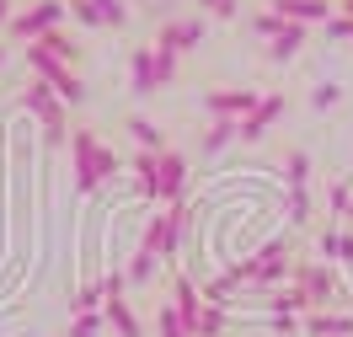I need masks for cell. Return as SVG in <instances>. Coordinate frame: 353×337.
<instances>
[{
    "instance_id": "7",
    "label": "cell",
    "mask_w": 353,
    "mask_h": 337,
    "mask_svg": "<svg viewBox=\"0 0 353 337\" xmlns=\"http://www.w3.org/2000/svg\"><path fill=\"white\" fill-rule=\"evenodd\" d=\"M257 96H263L257 86H214L203 102H209V112H214V118H236V123H241L246 112L257 108Z\"/></svg>"
},
{
    "instance_id": "4",
    "label": "cell",
    "mask_w": 353,
    "mask_h": 337,
    "mask_svg": "<svg viewBox=\"0 0 353 337\" xmlns=\"http://www.w3.org/2000/svg\"><path fill=\"white\" fill-rule=\"evenodd\" d=\"M65 17H70V0H32L27 11H17V17H11L6 38H17V43H38L43 32L65 27Z\"/></svg>"
},
{
    "instance_id": "13",
    "label": "cell",
    "mask_w": 353,
    "mask_h": 337,
    "mask_svg": "<svg viewBox=\"0 0 353 337\" xmlns=\"http://www.w3.org/2000/svg\"><path fill=\"white\" fill-rule=\"evenodd\" d=\"M268 11H279L284 22H305V27H316V22H327L332 11V0H268Z\"/></svg>"
},
{
    "instance_id": "28",
    "label": "cell",
    "mask_w": 353,
    "mask_h": 337,
    "mask_svg": "<svg viewBox=\"0 0 353 337\" xmlns=\"http://www.w3.org/2000/svg\"><path fill=\"white\" fill-rule=\"evenodd\" d=\"M321 27H327V38H332V43H353V17H343V11H332Z\"/></svg>"
},
{
    "instance_id": "1",
    "label": "cell",
    "mask_w": 353,
    "mask_h": 337,
    "mask_svg": "<svg viewBox=\"0 0 353 337\" xmlns=\"http://www.w3.org/2000/svg\"><path fill=\"white\" fill-rule=\"evenodd\" d=\"M70 156H75V193L91 198L108 177H118V156L97 139V129H75L70 134Z\"/></svg>"
},
{
    "instance_id": "8",
    "label": "cell",
    "mask_w": 353,
    "mask_h": 337,
    "mask_svg": "<svg viewBox=\"0 0 353 337\" xmlns=\"http://www.w3.org/2000/svg\"><path fill=\"white\" fill-rule=\"evenodd\" d=\"M172 300H176V316H182V327H188V337H199L203 332V311H209V300H203V289L182 273L172 284Z\"/></svg>"
},
{
    "instance_id": "26",
    "label": "cell",
    "mask_w": 353,
    "mask_h": 337,
    "mask_svg": "<svg viewBox=\"0 0 353 337\" xmlns=\"http://www.w3.org/2000/svg\"><path fill=\"white\" fill-rule=\"evenodd\" d=\"M284 17H279V11H257V17H252V32H257V38H279V32H284Z\"/></svg>"
},
{
    "instance_id": "31",
    "label": "cell",
    "mask_w": 353,
    "mask_h": 337,
    "mask_svg": "<svg viewBox=\"0 0 353 337\" xmlns=\"http://www.w3.org/2000/svg\"><path fill=\"white\" fill-rule=\"evenodd\" d=\"M97 332H102V316H97V311H81L75 321H70L65 337H97Z\"/></svg>"
},
{
    "instance_id": "11",
    "label": "cell",
    "mask_w": 353,
    "mask_h": 337,
    "mask_svg": "<svg viewBox=\"0 0 353 337\" xmlns=\"http://www.w3.org/2000/svg\"><path fill=\"white\" fill-rule=\"evenodd\" d=\"M263 305H268L273 316H310V311H316V300H310V294L300 289L294 278H284V284H273Z\"/></svg>"
},
{
    "instance_id": "12",
    "label": "cell",
    "mask_w": 353,
    "mask_h": 337,
    "mask_svg": "<svg viewBox=\"0 0 353 337\" xmlns=\"http://www.w3.org/2000/svg\"><path fill=\"white\" fill-rule=\"evenodd\" d=\"M129 91L134 96H155L161 91V75H155V48L150 43H139L129 54Z\"/></svg>"
},
{
    "instance_id": "24",
    "label": "cell",
    "mask_w": 353,
    "mask_h": 337,
    "mask_svg": "<svg viewBox=\"0 0 353 337\" xmlns=\"http://www.w3.org/2000/svg\"><path fill=\"white\" fill-rule=\"evenodd\" d=\"M327 209H332V220H343V214H348V209H353V182H332Z\"/></svg>"
},
{
    "instance_id": "5",
    "label": "cell",
    "mask_w": 353,
    "mask_h": 337,
    "mask_svg": "<svg viewBox=\"0 0 353 337\" xmlns=\"http://www.w3.org/2000/svg\"><path fill=\"white\" fill-rule=\"evenodd\" d=\"M294 263H289V241H268L246 257V284H257V289H273V284H284Z\"/></svg>"
},
{
    "instance_id": "9",
    "label": "cell",
    "mask_w": 353,
    "mask_h": 337,
    "mask_svg": "<svg viewBox=\"0 0 353 337\" xmlns=\"http://www.w3.org/2000/svg\"><path fill=\"white\" fill-rule=\"evenodd\" d=\"M199 43H203L199 17H172V22H161V32H155V48H172V54H193Z\"/></svg>"
},
{
    "instance_id": "15",
    "label": "cell",
    "mask_w": 353,
    "mask_h": 337,
    "mask_svg": "<svg viewBox=\"0 0 353 337\" xmlns=\"http://www.w3.org/2000/svg\"><path fill=\"white\" fill-rule=\"evenodd\" d=\"M102 316H108L123 337H145V327H139V316H134V305H129V289L108 294V300H102Z\"/></svg>"
},
{
    "instance_id": "29",
    "label": "cell",
    "mask_w": 353,
    "mask_h": 337,
    "mask_svg": "<svg viewBox=\"0 0 353 337\" xmlns=\"http://www.w3.org/2000/svg\"><path fill=\"white\" fill-rule=\"evenodd\" d=\"M97 11H102V27H129V6L123 0H97Z\"/></svg>"
},
{
    "instance_id": "17",
    "label": "cell",
    "mask_w": 353,
    "mask_h": 337,
    "mask_svg": "<svg viewBox=\"0 0 353 337\" xmlns=\"http://www.w3.org/2000/svg\"><path fill=\"white\" fill-rule=\"evenodd\" d=\"M123 129H129V139H134V145H139V150H166V134L155 129L150 118H139V112H134V118H129V123H123Z\"/></svg>"
},
{
    "instance_id": "33",
    "label": "cell",
    "mask_w": 353,
    "mask_h": 337,
    "mask_svg": "<svg viewBox=\"0 0 353 337\" xmlns=\"http://www.w3.org/2000/svg\"><path fill=\"white\" fill-rule=\"evenodd\" d=\"M289 214H294V225H310V193H305V187L289 193Z\"/></svg>"
},
{
    "instance_id": "38",
    "label": "cell",
    "mask_w": 353,
    "mask_h": 337,
    "mask_svg": "<svg viewBox=\"0 0 353 337\" xmlns=\"http://www.w3.org/2000/svg\"><path fill=\"white\" fill-rule=\"evenodd\" d=\"M199 6H203V11H209V6H214V0H199Z\"/></svg>"
},
{
    "instance_id": "16",
    "label": "cell",
    "mask_w": 353,
    "mask_h": 337,
    "mask_svg": "<svg viewBox=\"0 0 353 337\" xmlns=\"http://www.w3.org/2000/svg\"><path fill=\"white\" fill-rule=\"evenodd\" d=\"M305 43H310L305 22H289L279 38H268V59H273V65H289V59H294V54H300Z\"/></svg>"
},
{
    "instance_id": "34",
    "label": "cell",
    "mask_w": 353,
    "mask_h": 337,
    "mask_svg": "<svg viewBox=\"0 0 353 337\" xmlns=\"http://www.w3.org/2000/svg\"><path fill=\"white\" fill-rule=\"evenodd\" d=\"M268 327L279 337H294V332H305V316H268Z\"/></svg>"
},
{
    "instance_id": "20",
    "label": "cell",
    "mask_w": 353,
    "mask_h": 337,
    "mask_svg": "<svg viewBox=\"0 0 353 337\" xmlns=\"http://www.w3.org/2000/svg\"><path fill=\"white\" fill-rule=\"evenodd\" d=\"M321 252L353 268V230H337V225H332V230H321Z\"/></svg>"
},
{
    "instance_id": "39",
    "label": "cell",
    "mask_w": 353,
    "mask_h": 337,
    "mask_svg": "<svg viewBox=\"0 0 353 337\" xmlns=\"http://www.w3.org/2000/svg\"><path fill=\"white\" fill-rule=\"evenodd\" d=\"M0 59H6V48H0Z\"/></svg>"
},
{
    "instance_id": "30",
    "label": "cell",
    "mask_w": 353,
    "mask_h": 337,
    "mask_svg": "<svg viewBox=\"0 0 353 337\" xmlns=\"http://www.w3.org/2000/svg\"><path fill=\"white\" fill-rule=\"evenodd\" d=\"M155 48V43H150ZM176 59H182V54H172V48H155V75H161V86H172L176 81Z\"/></svg>"
},
{
    "instance_id": "6",
    "label": "cell",
    "mask_w": 353,
    "mask_h": 337,
    "mask_svg": "<svg viewBox=\"0 0 353 337\" xmlns=\"http://www.w3.org/2000/svg\"><path fill=\"white\" fill-rule=\"evenodd\" d=\"M150 198H161V203H182V198H188V156H182V150H172V145L155 156Z\"/></svg>"
},
{
    "instance_id": "10",
    "label": "cell",
    "mask_w": 353,
    "mask_h": 337,
    "mask_svg": "<svg viewBox=\"0 0 353 337\" xmlns=\"http://www.w3.org/2000/svg\"><path fill=\"white\" fill-rule=\"evenodd\" d=\"M279 118H284V96H279V91H263V96H257V108L236 123V134H241V139H263Z\"/></svg>"
},
{
    "instance_id": "27",
    "label": "cell",
    "mask_w": 353,
    "mask_h": 337,
    "mask_svg": "<svg viewBox=\"0 0 353 337\" xmlns=\"http://www.w3.org/2000/svg\"><path fill=\"white\" fill-rule=\"evenodd\" d=\"M337 96H343V86H337V81H321V86L310 91V108H316V112H332V108H337Z\"/></svg>"
},
{
    "instance_id": "22",
    "label": "cell",
    "mask_w": 353,
    "mask_h": 337,
    "mask_svg": "<svg viewBox=\"0 0 353 337\" xmlns=\"http://www.w3.org/2000/svg\"><path fill=\"white\" fill-rule=\"evenodd\" d=\"M155 268H161V257H155V252H134V263H129V284H150L155 278Z\"/></svg>"
},
{
    "instance_id": "18",
    "label": "cell",
    "mask_w": 353,
    "mask_h": 337,
    "mask_svg": "<svg viewBox=\"0 0 353 337\" xmlns=\"http://www.w3.org/2000/svg\"><path fill=\"white\" fill-rule=\"evenodd\" d=\"M230 139H241V134H236V118H214V123L203 129V156H220Z\"/></svg>"
},
{
    "instance_id": "25",
    "label": "cell",
    "mask_w": 353,
    "mask_h": 337,
    "mask_svg": "<svg viewBox=\"0 0 353 337\" xmlns=\"http://www.w3.org/2000/svg\"><path fill=\"white\" fill-rule=\"evenodd\" d=\"M284 177H289V187H305V177H310V156H305V150H289Z\"/></svg>"
},
{
    "instance_id": "21",
    "label": "cell",
    "mask_w": 353,
    "mask_h": 337,
    "mask_svg": "<svg viewBox=\"0 0 353 337\" xmlns=\"http://www.w3.org/2000/svg\"><path fill=\"white\" fill-rule=\"evenodd\" d=\"M155 337H188L182 316H176V300H161V305H155Z\"/></svg>"
},
{
    "instance_id": "3",
    "label": "cell",
    "mask_w": 353,
    "mask_h": 337,
    "mask_svg": "<svg viewBox=\"0 0 353 337\" xmlns=\"http://www.w3.org/2000/svg\"><path fill=\"white\" fill-rule=\"evenodd\" d=\"M22 108L32 112L38 123H43V139H48V145H65V139H70V118H65V102H59V91L48 86V81H38V75H32V86L22 91Z\"/></svg>"
},
{
    "instance_id": "14",
    "label": "cell",
    "mask_w": 353,
    "mask_h": 337,
    "mask_svg": "<svg viewBox=\"0 0 353 337\" xmlns=\"http://www.w3.org/2000/svg\"><path fill=\"white\" fill-rule=\"evenodd\" d=\"M305 337H353V316L348 311H310L305 316Z\"/></svg>"
},
{
    "instance_id": "35",
    "label": "cell",
    "mask_w": 353,
    "mask_h": 337,
    "mask_svg": "<svg viewBox=\"0 0 353 337\" xmlns=\"http://www.w3.org/2000/svg\"><path fill=\"white\" fill-rule=\"evenodd\" d=\"M236 11H241V0H214V6H209V17H214V22H230Z\"/></svg>"
},
{
    "instance_id": "19",
    "label": "cell",
    "mask_w": 353,
    "mask_h": 337,
    "mask_svg": "<svg viewBox=\"0 0 353 337\" xmlns=\"http://www.w3.org/2000/svg\"><path fill=\"white\" fill-rule=\"evenodd\" d=\"M38 43H43L48 54H59V59H65V65H81V43H75V38H70L65 27H54V32H43V38H38Z\"/></svg>"
},
{
    "instance_id": "2",
    "label": "cell",
    "mask_w": 353,
    "mask_h": 337,
    "mask_svg": "<svg viewBox=\"0 0 353 337\" xmlns=\"http://www.w3.org/2000/svg\"><path fill=\"white\" fill-rule=\"evenodd\" d=\"M27 70H32L38 81H48V86L59 91V102H65V108H81V102H86L81 70H75V65H65L59 54H48L43 43H27Z\"/></svg>"
},
{
    "instance_id": "23",
    "label": "cell",
    "mask_w": 353,
    "mask_h": 337,
    "mask_svg": "<svg viewBox=\"0 0 353 337\" xmlns=\"http://www.w3.org/2000/svg\"><path fill=\"white\" fill-rule=\"evenodd\" d=\"M102 300H108V289H102V284H81L70 305H75V316H81V311H102Z\"/></svg>"
},
{
    "instance_id": "32",
    "label": "cell",
    "mask_w": 353,
    "mask_h": 337,
    "mask_svg": "<svg viewBox=\"0 0 353 337\" xmlns=\"http://www.w3.org/2000/svg\"><path fill=\"white\" fill-rule=\"evenodd\" d=\"M70 17L81 27H102V11H97V0H70Z\"/></svg>"
},
{
    "instance_id": "37",
    "label": "cell",
    "mask_w": 353,
    "mask_h": 337,
    "mask_svg": "<svg viewBox=\"0 0 353 337\" xmlns=\"http://www.w3.org/2000/svg\"><path fill=\"white\" fill-rule=\"evenodd\" d=\"M332 6H337V11H343V17H353V0H332Z\"/></svg>"
},
{
    "instance_id": "36",
    "label": "cell",
    "mask_w": 353,
    "mask_h": 337,
    "mask_svg": "<svg viewBox=\"0 0 353 337\" xmlns=\"http://www.w3.org/2000/svg\"><path fill=\"white\" fill-rule=\"evenodd\" d=\"M11 17H17V6H11V0H0V32L11 27Z\"/></svg>"
}]
</instances>
